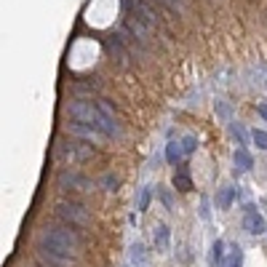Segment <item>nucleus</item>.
Returning <instances> with one entry per match:
<instances>
[{
    "instance_id": "6",
    "label": "nucleus",
    "mask_w": 267,
    "mask_h": 267,
    "mask_svg": "<svg viewBox=\"0 0 267 267\" xmlns=\"http://www.w3.org/2000/svg\"><path fill=\"white\" fill-rule=\"evenodd\" d=\"M35 259L45 267H73L75 259L73 257H62V254H54L48 251L45 246H35Z\"/></svg>"
},
{
    "instance_id": "12",
    "label": "nucleus",
    "mask_w": 267,
    "mask_h": 267,
    "mask_svg": "<svg viewBox=\"0 0 267 267\" xmlns=\"http://www.w3.org/2000/svg\"><path fill=\"white\" fill-rule=\"evenodd\" d=\"M225 257H227V254H225V243H222V240H217V243L211 246V265L214 267H222L225 265Z\"/></svg>"
},
{
    "instance_id": "1",
    "label": "nucleus",
    "mask_w": 267,
    "mask_h": 267,
    "mask_svg": "<svg viewBox=\"0 0 267 267\" xmlns=\"http://www.w3.org/2000/svg\"><path fill=\"white\" fill-rule=\"evenodd\" d=\"M67 113L73 115L75 120L99 128L104 136H120V126H118V120H115V110H113V104L104 102V99H99L96 104H91L86 99H75V102L67 104Z\"/></svg>"
},
{
    "instance_id": "27",
    "label": "nucleus",
    "mask_w": 267,
    "mask_h": 267,
    "mask_svg": "<svg viewBox=\"0 0 267 267\" xmlns=\"http://www.w3.org/2000/svg\"><path fill=\"white\" fill-rule=\"evenodd\" d=\"M259 115H262V118L267 120V104H259Z\"/></svg>"
},
{
    "instance_id": "11",
    "label": "nucleus",
    "mask_w": 267,
    "mask_h": 267,
    "mask_svg": "<svg viewBox=\"0 0 267 267\" xmlns=\"http://www.w3.org/2000/svg\"><path fill=\"white\" fill-rule=\"evenodd\" d=\"M232 200H235V190H232V187H222V190H219V195H217V206L227 211V208L232 206Z\"/></svg>"
},
{
    "instance_id": "14",
    "label": "nucleus",
    "mask_w": 267,
    "mask_h": 267,
    "mask_svg": "<svg viewBox=\"0 0 267 267\" xmlns=\"http://www.w3.org/2000/svg\"><path fill=\"white\" fill-rule=\"evenodd\" d=\"M235 166L240 168V171H249V168L254 166V160H251V155H249V153H246V150H243V147H240V150H235Z\"/></svg>"
},
{
    "instance_id": "18",
    "label": "nucleus",
    "mask_w": 267,
    "mask_h": 267,
    "mask_svg": "<svg viewBox=\"0 0 267 267\" xmlns=\"http://www.w3.org/2000/svg\"><path fill=\"white\" fill-rule=\"evenodd\" d=\"M99 185L104 187V190H110V192H115L118 190V185H120V179L115 177V174H104V177L99 179Z\"/></svg>"
},
{
    "instance_id": "16",
    "label": "nucleus",
    "mask_w": 267,
    "mask_h": 267,
    "mask_svg": "<svg viewBox=\"0 0 267 267\" xmlns=\"http://www.w3.org/2000/svg\"><path fill=\"white\" fill-rule=\"evenodd\" d=\"M168 238H171L168 227H166V225H160L158 230H155V246H158V249H166V246H168Z\"/></svg>"
},
{
    "instance_id": "4",
    "label": "nucleus",
    "mask_w": 267,
    "mask_h": 267,
    "mask_svg": "<svg viewBox=\"0 0 267 267\" xmlns=\"http://www.w3.org/2000/svg\"><path fill=\"white\" fill-rule=\"evenodd\" d=\"M54 155L56 160L62 163H73V160H83V158H91V147H83V145H75V142H67V139H56L54 145Z\"/></svg>"
},
{
    "instance_id": "22",
    "label": "nucleus",
    "mask_w": 267,
    "mask_h": 267,
    "mask_svg": "<svg viewBox=\"0 0 267 267\" xmlns=\"http://www.w3.org/2000/svg\"><path fill=\"white\" fill-rule=\"evenodd\" d=\"M195 147H198V139H195V136H185V139H182V150H185L187 155L195 153Z\"/></svg>"
},
{
    "instance_id": "8",
    "label": "nucleus",
    "mask_w": 267,
    "mask_h": 267,
    "mask_svg": "<svg viewBox=\"0 0 267 267\" xmlns=\"http://www.w3.org/2000/svg\"><path fill=\"white\" fill-rule=\"evenodd\" d=\"M67 131L73 134V136H80V139H94V142H102L104 139V134L99 131V128H94V126H88V123H80V120H75V123H67Z\"/></svg>"
},
{
    "instance_id": "25",
    "label": "nucleus",
    "mask_w": 267,
    "mask_h": 267,
    "mask_svg": "<svg viewBox=\"0 0 267 267\" xmlns=\"http://www.w3.org/2000/svg\"><path fill=\"white\" fill-rule=\"evenodd\" d=\"M155 3L166 5V8H182V0H155Z\"/></svg>"
},
{
    "instance_id": "21",
    "label": "nucleus",
    "mask_w": 267,
    "mask_h": 267,
    "mask_svg": "<svg viewBox=\"0 0 267 267\" xmlns=\"http://www.w3.org/2000/svg\"><path fill=\"white\" fill-rule=\"evenodd\" d=\"M150 198H153V187H145V190H142V195H139V208H142V211H147Z\"/></svg>"
},
{
    "instance_id": "26",
    "label": "nucleus",
    "mask_w": 267,
    "mask_h": 267,
    "mask_svg": "<svg viewBox=\"0 0 267 267\" xmlns=\"http://www.w3.org/2000/svg\"><path fill=\"white\" fill-rule=\"evenodd\" d=\"M158 192H160V200H163V203H166V208H171L174 203H171V195H168V190H163V187H160Z\"/></svg>"
},
{
    "instance_id": "2",
    "label": "nucleus",
    "mask_w": 267,
    "mask_h": 267,
    "mask_svg": "<svg viewBox=\"0 0 267 267\" xmlns=\"http://www.w3.org/2000/svg\"><path fill=\"white\" fill-rule=\"evenodd\" d=\"M38 246H45L48 251L62 254V257H73L80 246V238H77L75 230H70V225H45L38 235Z\"/></svg>"
},
{
    "instance_id": "20",
    "label": "nucleus",
    "mask_w": 267,
    "mask_h": 267,
    "mask_svg": "<svg viewBox=\"0 0 267 267\" xmlns=\"http://www.w3.org/2000/svg\"><path fill=\"white\" fill-rule=\"evenodd\" d=\"M251 139H254V145H257L259 150H267V131H254Z\"/></svg>"
},
{
    "instance_id": "17",
    "label": "nucleus",
    "mask_w": 267,
    "mask_h": 267,
    "mask_svg": "<svg viewBox=\"0 0 267 267\" xmlns=\"http://www.w3.org/2000/svg\"><path fill=\"white\" fill-rule=\"evenodd\" d=\"M182 153H185V150H182V145H177V142L166 145V160L168 163H177V160L182 158Z\"/></svg>"
},
{
    "instance_id": "23",
    "label": "nucleus",
    "mask_w": 267,
    "mask_h": 267,
    "mask_svg": "<svg viewBox=\"0 0 267 267\" xmlns=\"http://www.w3.org/2000/svg\"><path fill=\"white\" fill-rule=\"evenodd\" d=\"M131 259H136V262H142V259H145V249H142V243H134L131 246Z\"/></svg>"
},
{
    "instance_id": "13",
    "label": "nucleus",
    "mask_w": 267,
    "mask_h": 267,
    "mask_svg": "<svg viewBox=\"0 0 267 267\" xmlns=\"http://www.w3.org/2000/svg\"><path fill=\"white\" fill-rule=\"evenodd\" d=\"M240 262H243V254H240V249H238V246H230V251H227L222 267H240Z\"/></svg>"
},
{
    "instance_id": "5",
    "label": "nucleus",
    "mask_w": 267,
    "mask_h": 267,
    "mask_svg": "<svg viewBox=\"0 0 267 267\" xmlns=\"http://www.w3.org/2000/svg\"><path fill=\"white\" fill-rule=\"evenodd\" d=\"M123 8L128 11V16L139 19L145 27H158V14L150 8V3H145V0H123Z\"/></svg>"
},
{
    "instance_id": "9",
    "label": "nucleus",
    "mask_w": 267,
    "mask_h": 267,
    "mask_svg": "<svg viewBox=\"0 0 267 267\" xmlns=\"http://www.w3.org/2000/svg\"><path fill=\"white\" fill-rule=\"evenodd\" d=\"M243 227L251 232V235H262V232H267V222L262 219V214H257V211H254V206H246Z\"/></svg>"
},
{
    "instance_id": "10",
    "label": "nucleus",
    "mask_w": 267,
    "mask_h": 267,
    "mask_svg": "<svg viewBox=\"0 0 267 267\" xmlns=\"http://www.w3.org/2000/svg\"><path fill=\"white\" fill-rule=\"evenodd\" d=\"M123 30H126L128 35H134L136 40H142V43L150 40V27H145V24H142L139 19H134V16H126V22H123Z\"/></svg>"
},
{
    "instance_id": "24",
    "label": "nucleus",
    "mask_w": 267,
    "mask_h": 267,
    "mask_svg": "<svg viewBox=\"0 0 267 267\" xmlns=\"http://www.w3.org/2000/svg\"><path fill=\"white\" fill-rule=\"evenodd\" d=\"M232 134H235V139L240 142V145H246V131H243V126H235V123H232Z\"/></svg>"
},
{
    "instance_id": "15",
    "label": "nucleus",
    "mask_w": 267,
    "mask_h": 267,
    "mask_svg": "<svg viewBox=\"0 0 267 267\" xmlns=\"http://www.w3.org/2000/svg\"><path fill=\"white\" fill-rule=\"evenodd\" d=\"M174 187L182 190V192H187V190H192V179L187 177L185 171H177V174H174Z\"/></svg>"
},
{
    "instance_id": "3",
    "label": "nucleus",
    "mask_w": 267,
    "mask_h": 267,
    "mask_svg": "<svg viewBox=\"0 0 267 267\" xmlns=\"http://www.w3.org/2000/svg\"><path fill=\"white\" fill-rule=\"evenodd\" d=\"M56 217H62L67 225H75V227H88L91 225L88 208L80 206V203H73V200H62V203H56Z\"/></svg>"
},
{
    "instance_id": "7",
    "label": "nucleus",
    "mask_w": 267,
    "mask_h": 267,
    "mask_svg": "<svg viewBox=\"0 0 267 267\" xmlns=\"http://www.w3.org/2000/svg\"><path fill=\"white\" fill-rule=\"evenodd\" d=\"M59 187H62V190L88 192V190H94V182L86 179V177H80V174H75V171H62L59 174Z\"/></svg>"
},
{
    "instance_id": "19",
    "label": "nucleus",
    "mask_w": 267,
    "mask_h": 267,
    "mask_svg": "<svg viewBox=\"0 0 267 267\" xmlns=\"http://www.w3.org/2000/svg\"><path fill=\"white\" fill-rule=\"evenodd\" d=\"M104 48H107L110 54H115L120 62H126V59H128V56H126V51L120 48V43H118V40H104Z\"/></svg>"
}]
</instances>
